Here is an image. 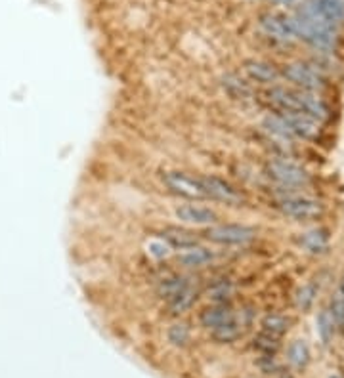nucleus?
Segmentation results:
<instances>
[{"instance_id":"24","label":"nucleus","mask_w":344,"mask_h":378,"mask_svg":"<svg viewBox=\"0 0 344 378\" xmlns=\"http://www.w3.org/2000/svg\"><path fill=\"white\" fill-rule=\"evenodd\" d=\"M190 339H192V332H190V327L185 323H174L168 329V340L174 346H185Z\"/></svg>"},{"instance_id":"26","label":"nucleus","mask_w":344,"mask_h":378,"mask_svg":"<svg viewBox=\"0 0 344 378\" xmlns=\"http://www.w3.org/2000/svg\"><path fill=\"white\" fill-rule=\"evenodd\" d=\"M232 292H233L232 283H230V281H226V279L217 281V283L208 289V294H210L212 302H228L230 296H232Z\"/></svg>"},{"instance_id":"17","label":"nucleus","mask_w":344,"mask_h":378,"mask_svg":"<svg viewBox=\"0 0 344 378\" xmlns=\"http://www.w3.org/2000/svg\"><path fill=\"white\" fill-rule=\"evenodd\" d=\"M195 300H197V289L192 287V285H188L180 294H176L172 300H168V307H170V312L174 315H180L188 312L195 304Z\"/></svg>"},{"instance_id":"6","label":"nucleus","mask_w":344,"mask_h":378,"mask_svg":"<svg viewBox=\"0 0 344 378\" xmlns=\"http://www.w3.org/2000/svg\"><path fill=\"white\" fill-rule=\"evenodd\" d=\"M161 180L174 195L185 199H207L199 176H190L188 172H180V170H167L163 172Z\"/></svg>"},{"instance_id":"19","label":"nucleus","mask_w":344,"mask_h":378,"mask_svg":"<svg viewBox=\"0 0 344 378\" xmlns=\"http://www.w3.org/2000/svg\"><path fill=\"white\" fill-rule=\"evenodd\" d=\"M188 285H190V281H188L185 277L180 276L167 277V279H163L159 283V287H157V294H159L161 298H165L168 302V300H172L176 294H180V292L184 291Z\"/></svg>"},{"instance_id":"1","label":"nucleus","mask_w":344,"mask_h":378,"mask_svg":"<svg viewBox=\"0 0 344 378\" xmlns=\"http://www.w3.org/2000/svg\"><path fill=\"white\" fill-rule=\"evenodd\" d=\"M258 29L262 31L264 37L275 40V42H295L296 40V27L295 16L293 14H285V12H278V10H270L258 16Z\"/></svg>"},{"instance_id":"18","label":"nucleus","mask_w":344,"mask_h":378,"mask_svg":"<svg viewBox=\"0 0 344 378\" xmlns=\"http://www.w3.org/2000/svg\"><path fill=\"white\" fill-rule=\"evenodd\" d=\"M287 359L295 369H305L310 363V348L305 340H293L287 350Z\"/></svg>"},{"instance_id":"9","label":"nucleus","mask_w":344,"mask_h":378,"mask_svg":"<svg viewBox=\"0 0 344 378\" xmlns=\"http://www.w3.org/2000/svg\"><path fill=\"white\" fill-rule=\"evenodd\" d=\"M201 186L207 199H215V201H222L226 205H235L241 201V193L233 188L232 183H228L222 178L217 176H199Z\"/></svg>"},{"instance_id":"3","label":"nucleus","mask_w":344,"mask_h":378,"mask_svg":"<svg viewBox=\"0 0 344 378\" xmlns=\"http://www.w3.org/2000/svg\"><path fill=\"white\" fill-rule=\"evenodd\" d=\"M210 243L224 244V246H243L251 243L256 237V229L247 224H218L205 231Z\"/></svg>"},{"instance_id":"10","label":"nucleus","mask_w":344,"mask_h":378,"mask_svg":"<svg viewBox=\"0 0 344 378\" xmlns=\"http://www.w3.org/2000/svg\"><path fill=\"white\" fill-rule=\"evenodd\" d=\"M174 216H176L180 222H184V224H195V226L217 224L218 218H220L217 210H212L210 206L193 205V203H190V205L176 206Z\"/></svg>"},{"instance_id":"28","label":"nucleus","mask_w":344,"mask_h":378,"mask_svg":"<svg viewBox=\"0 0 344 378\" xmlns=\"http://www.w3.org/2000/svg\"><path fill=\"white\" fill-rule=\"evenodd\" d=\"M247 2H251V0H247Z\"/></svg>"},{"instance_id":"4","label":"nucleus","mask_w":344,"mask_h":378,"mask_svg":"<svg viewBox=\"0 0 344 378\" xmlns=\"http://www.w3.org/2000/svg\"><path fill=\"white\" fill-rule=\"evenodd\" d=\"M280 210L296 222H310L323 214V205L308 195H287L280 201Z\"/></svg>"},{"instance_id":"23","label":"nucleus","mask_w":344,"mask_h":378,"mask_svg":"<svg viewBox=\"0 0 344 378\" xmlns=\"http://www.w3.org/2000/svg\"><path fill=\"white\" fill-rule=\"evenodd\" d=\"M255 348L258 352H262L264 355H273L280 350V339L262 331L255 339Z\"/></svg>"},{"instance_id":"20","label":"nucleus","mask_w":344,"mask_h":378,"mask_svg":"<svg viewBox=\"0 0 344 378\" xmlns=\"http://www.w3.org/2000/svg\"><path fill=\"white\" fill-rule=\"evenodd\" d=\"M316 325H318V334H320L321 342L327 346V344H331V340L335 339V332H336V325L335 321H333V315H331V312L329 309H321L320 315H318V321H316Z\"/></svg>"},{"instance_id":"22","label":"nucleus","mask_w":344,"mask_h":378,"mask_svg":"<svg viewBox=\"0 0 344 378\" xmlns=\"http://www.w3.org/2000/svg\"><path fill=\"white\" fill-rule=\"evenodd\" d=\"M289 329V321L280 314H268L262 319V331L268 332V334H273V336H278L281 339Z\"/></svg>"},{"instance_id":"12","label":"nucleus","mask_w":344,"mask_h":378,"mask_svg":"<svg viewBox=\"0 0 344 378\" xmlns=\"http://www.w3.org/2000/svg\"><path fill=\"white\" fill-rule=\"evenodd\" d=\"M161 239L172 246L174 251H188L193 246H199V237L197 233H193L190 229L178 228V226H167L161 231Z\"/></svg>"},{"instance_id":"7","label":"nucleus","mask_w":344,"mask_h":378,"mask_svg":"<svg viewBox=\"0 0 344 378\" xmlns=\"http://www.w3.org/2000/svg\"><path fill=\"white\" fill-rule=\"evenodd\" d=\"M278 117L285 123L289 132L293 138H300V140H316L320 136V123L314 120L305 113H296V111H283V113H275Z\"/></svg>"},{"instance_id":"16","label":"nucleus","mask_w":344,"mask_h":378,"mask_svg":"<svg viewBox=\"0 0 344 378\" xmlns=\"http://www.w3.org/2000/svg\"><path fill=\"white\" fill-rule=\"evenodd\" d=\"M224 90L235 100H248L251 94H253L251 84L245 79H241L239 75H235V73H230V75L224 77Z\"/></svg>"},{"instance_id":"13","label":"nucleus","mask_w":344,"mask_h":378,"mask_svg":"<svg viewBox=\"0 0 344 378\" xmlns=\"http://www.w3.org/2000/svg\"><path fill=\"white\" fill-rule=\"evenodd\" d=\"M235 312L230 306V302H215L212 306L205 307L199 315L201 325L208 329V331H215L217 327L224 325L226 321H230Z\"/></svg>"},{"instance_id":"15","label":"nucleus","mask_w":344,"mask_h":378,"mask_svg":"<svg viewBox=\"0 0 344 378\" xmlns=\"http://www.w3.org/2000/svg\"><path fill=\"white\" fill-rule=\"evenodd\" d=\"M300 244H302V249L312 252V254H321V252L327 251L329 246L327 231H323V229H310V231L302 233Z\"/></svg>"},{"instance_id":"5","label":"nucleus","mask_w":344,"mask_h":378,"mask_svg":"<svg viewBox=\"0 0 344 378\" xmlns=\"http://www.w3.org/2000/svg\"><path fill=\"white\" fill-rule=\"evenodd\" d=\"M268 176L283 188H300V186H306L310 180V176L302 166L295 165L293 161H287V159L270 161L268 163Z\"/></svg>"},{"instance_id":"11","label":"nucleus","mask_w":344,"mask_h":378,"mask_svg":"<svg viewBox=\"0 0 344 378\" xmlns=\"http://www.w3.org/2000/svg\"><path fill=\"white\" fill-rule=\"evenodd\" d=\"M243 69L253 82L258 84H275L281 79V71L270 62L264 60H247L243 63Z\"/></svg>"},{"instance_id":"8","label":"nucleus","mask_w":344,"mask_h":378,"mask_svg":"<svg viewBox=\"0 0 344 378\" xmlns=\"http://www.w3.org/2000/svg\"><path fill=\"white\" fill-rule=\"evenodd\" d=\"M295 103L296 113H305L318 123H323L329 118V105L323 102V98L318 92L295 88Z\"/></svg>"},{"instance_id":"27","label":"nucleus","mask_w":344,"mask_h":378,"mask_svg":"<svg viewBox=\"0 0 344 378\" xmlns=\"http://www.w3.org/2000/svg\"><path fill=\"white\" fill-rule=\"evenodd\" d=\"M329 378H341L338 375H333V377H329Z\"/></svg>"},{"instance_id":"21","label":"nucleus","mask_w":344,"mask_h":378,"mask_svg":"<svg viewBox=\"0 0 344 378\" xmlns=\"http://www.w3.org/2000/svg\"><path fill=\"white\" fill-rule=\"evenodd\" d=\"M329 312L333 315V321H335L336 329L338 331H344V279L336 287L335 294H333V300H331V307Z\"/></svg>"},{"instance_id":"25","label":"nucleus","mask_w":344,"mask_h":378,"mask_svg":"<svg viewBox=\"0 0 344 378\" xmlns=\"http://www.w3.org/2000/svg\"><path fill=\"white\" fill-rule=\"evenodd\" d=\"M316 294H318V289H316L314 285H305V287H300L295 296L296 306L300 307V309H310V307L314 306V302H316Z\"/></svg>"},{"instance_id":"2","label":"nucleus","mask_w":344,"mask_h":378,"mask_svg":"<svg viewBox=\"0 0 344 378\" xmlns=\"http://www.w3.org/2000/svg\"><path fill=\"white\" fill-rule=\"evenodd\" d=\"M281 77L296 87L298 90H308V92H318L325 87V77L323 73L314 65V63L306 62H291L283 67Z\"/></svg>"},{"instance_id":"14","label":"nucleus","mask_w":344,"mask_h":378,"mask_svg":"<svg viewBox=\"0 0 344 378\" xmlns=\"http://www.w3.org/2000/svg\"><path fill=\"white\" fill-rule=\"evenodd\" d=\"M215 258H217L215 251L205 249V246H193V249H188V251H182L178 254V262L184 268H201V266L210 264Z\"/></svg>"}]
</instances>
